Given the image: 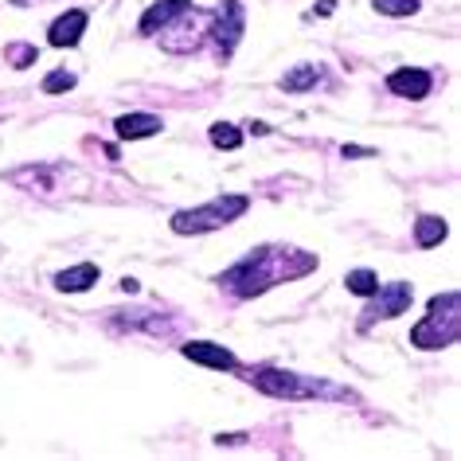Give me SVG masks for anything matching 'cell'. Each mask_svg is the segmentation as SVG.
Returning <instances> with one entry per match:
<instances>
[{"label":"cell","instance_id":"7","mask_svg":"<svg viewBox=\"0 0 461 461\" xmlns=\"http://www.w3.org/2000/svg\"><path fill=\"white\" fill-rule=\"evenodd\" d=\"M431 87H434V79H431V71H423V67H403L388 79V90L399 94V98H411V102L426 98Z\"/></svg>","mask_w":461,"mask_h":461},{"label":"cell","instance_id":"21","mask_svg":"<svg viewBox=\"0 0 461 461\" xmlns=\"http://www.w3.org/2000/svg\"><path fill=\"white\" fill-rule=\"evenodd\" d=\"M345 157H375V149H363V145H345Z\"/></svg>","mask_w":461,"mask_h":461},{"label":"cell","instance_id":"11","mask_svg":"<svg viewBox=\"0 0 461 461\" xmlns=\"http://www.w3.org/2000/svg\"><path fill=\"white\" fill-rule=\"evenodd\" d=\"M114 130L122 141H141V137L160 133V117L157 114H122L114 122Z\"/></svg>","mask_w":461,"mask_h":461},{"label":"cell","instance_id":"5","mask_svg":"<svg viewBox=\"0 0 461 461\" xmlns=\"http://www.w3.org/2000/svg\"><path fill=\"white\" fill-rule=\"evenodd\" d=\"M375 302L360 313V332H368L375 320H391V317H403L406 309H411L414 302V289L406 286V282H391V286H380L375 289Z\"/></svg>","mask_w":461,"mask_h":461},{"label":"cell","instance_id":"2","mask_svg":"<svg viewBox=\"0 0 461 461\" xmlns=\"http://www.w3.org/2000/svg\"><path fill=\"white\" fill-rule=\"evenodd\" d=\"M457 332H461V294L457 289H446V294H438L431 302V313L411 329V345L438 352V348L454 345Z\"/></svg>","mask_w":461,"mask_h":461},{"label":"cell","instance_id":"15","mask_svg":"<svg viewBox=\"0 0 461 461\" xmlns=\"http://www.w3.org/2000/svg\"><path fill=\"white\" fill-rule=\"evenodd\" d=\"M317 79H320V67H313V63H302V67H294V71L282 74V90H289V94L309 90V87H317Z\"/></svg>","mask_w":461,"mask_h":461},{"label":"cell","instance_id":"13","mask_svg":"<svg viewBox=\"0 0 461 461\" xmlns=\"http://www.w3.org/2000/svg\"><path fill=\"white\" fill-rule=\"evenodd\" d=\"M8 184H20V188H31V192H51V168L47 165L16 168V173H8Z\"/></svg>","mask_w":461,"mask_h":461},{"label":"cell","instance_id":"6","mask_svg":"<svg viewBox=\"0 0 461 461\" xmlns=\"http://www.w3.org/2000/svg\"><path fill=\"white\" fill-rule=\"evenodd\" d=\"M208 36L216 39V51H219V59H231V51L239 47V39H243V24H246V13H243V4L239 0H227L223 8H216L208 20Z\"/></svg>","mask_w":461,"mask_h":461},{"label":"cell","instance_id":"1","mask_svg":"<svg viewBox=\"0 0 461 461\" xmlns=\"http://www.w3.org/2000/svg\"><path fill=\"white\" fill-rule=\"evenodd\" d=\"M313 266H317V254L286 251V246H262V251L246 254L239 266H231V270L219 277V286H227L235 297H259L277 282L309 274Z\"/></svg>","mask_w":461,"mask_h":461},{"label":"cell","instance_id":"3","mask_svg":"<svg viewBox=\"0 0 461 461\" xmlns=\"http://www.w3.org/2000/svg\"><path fill=\"white\" fill-rule=\"evenodd\" d=\"M251 383L266 395H277V399H317V395H329V399H348V391L329 388L320 380H305V375L294 371H277V368H254Z\"/></svg>","mask_w":461,"mask_h":461},{"label":"cell","instance_id":"17","mask_svg":"<svg viewBox=\"0 0 461 461\" xmlns=\"http://www.w3.org/2000/svg\"><path fill=\"white\" fill-rule=\"evenodd\" d=\"M345 286H348V289H352V294H356V297H371L375 289H380V277H375L371 270H348Z\"/></svg>","mask_w":461,"mask_h":461},{"label":"cell","instance_id":"9","mask_svg":"<svg viewBox=\"0 0 461 461\" xmlns=\"http://www.w3.org/2000/svg\"><path fill=\"white\" fill-rule=\"evenodd\" d=\"M192 8V0H157V4H149V13L141 16V36H157V31H165L173 24L176 16H184Z\"/></svg>","mask_w":461,"mask_h":461},{"label":"cell","instance_id":"23","mask_svg":"<svg viewBox=\"0 0 461 461\" xmlns=\"http://www.w3.org/2000/svg\"><path fill=\"white\" fill-rule=\"evenodd\" d=\"M332 8H337V0H320V4H317V13H320V16H329Z\"/></svg>","mask_w":461,"mask_h":461},{"label":"cell","instance_id":"10","mask_svg":"<svg viewBox=\"0 0 461 461\" xmlns=\"http://www.w3.org/2000/svg\"><path fill=\"white\" fill-rule=\"evenodd\" d=\"M82 31H87V13H82V8H71V13H63L55 24H51L47 39H51V47H74L82 39Z\"/></svg>","mask_w":461,"mask_h":461},{"label":"cell","instance_id":"22","mask_svg":"<svg viewBox=\"0 0 461 461\" xmlns=\"http://www.w3.org/2000/svg\"><path fill=\"white\" fill-rule=\"evenodd\" d=\"M216 442H219V446H239V442H243V434H219Z\"/></svg>","mask_w":461,"mask_h":461},{"label":"cell","instance_id":"12","mask_svg":"<svg viewBox=\"0 0 461 461\" xmlns=\"http://www.w3.org/2000/svg\"><path fill=\"white\" fill-rule=\"evenodd\" d=\"M94 282H98V266L94 262H82V266H71V270L55 274L59 294H82V289H90Z\"/></svg>","mask_w":461,"mask_h":461},{"label":"cell","instance_id":"18","mask_svg":"<svg viewBox=\"0 0 461 461\" xmlns=\"http://www.w3.org/2000/svg\"><path fill=\"white\" fill-rule=\"evenodd\" d=\"M375 13L383 16H414L418 13V0H371Z\"/></svg>","mask_w":461,"mask_h":461},{"label":"cell","instance_id":"14","mask_svg":"<svg viewBox=\"0 0 461 461\" xmlns=\"http://www.w3.org/2000/svg\"><path fill=\"white\" fill-rule=\"evenodd\" d=\"M446 219H438V216H423V219H418L414 223V243L418 246H423V251H431V246H438V243H442L446 239Z\"/></svg>","mask_w":461,"mask_h":461},{"label":"cell","instance_id":"19","mask_svg":"<svg viewBox=\"0 0 461 461\" xmlns=\"http://www.w3.org/2000/svg\"><path fill=\"white\" fill-rule=\"evenodd\" d=\"M4 59L13 63V67H31V63L39 59V51H36V47H28V44H13V47L4 51Z\"/></svg>","mask_w":461,"mask_h":461},{"label":"cell","instance_id":"20","mask_svg":"<svg viewBox=\"0 0 461 461\" xmlns=\"http://www.w3.org/2000/svg\"><path fill=\"white\" fill-rule=\"evenodd\" d=\"M74 82H79V79H74L71 71H55V74H47V79H44V90L47 94H63V90H71Z\"/></svg>","mask_w":461,"mask_h":461},{"label":"cell","instance_id":"16","mask_svg":"<svg viewBox=\"0 0 461 461\" xmlns=\"http://www.w3.org/2000/svg\"><path fill=\"white\" fill-rule=\"evenodd\" d=\"M208 137H211V145H216V149H239L243 145V133L235 130L231 122H216L208 130Z\"/></svg>","mask_w":461,"mask_h":461},{"label":"cell","instance_id":"8","mask_svg":"<svg viewBox=\"0 0 461 461\" xmlns=\"http://www.w3.org/2000/svg\"><path fill=\"white\" fill-rule=\"evenodd\" d=\"M180 352H184L192 363H203V368H219V371H235V368H239L235 352H227L223 345H211V340H188Z\"/></svg>","mask_w":461,"mask_h":461},{"label":"cell","instance_id":"4","mask_svg":"<svg viewBox=\"0 0 461 461\" xmlns=\"http://www.w3.org/2000/svg\"><path fill=\"white\" fill-rule=\"evenodd\" d=\"M251 208L246 196H219L203 208H188V211H176L173 216V231L176 235H203V231H216V227H227Z\"/></svg>","mask_w":461,"mask_h":461}]
</instances>
